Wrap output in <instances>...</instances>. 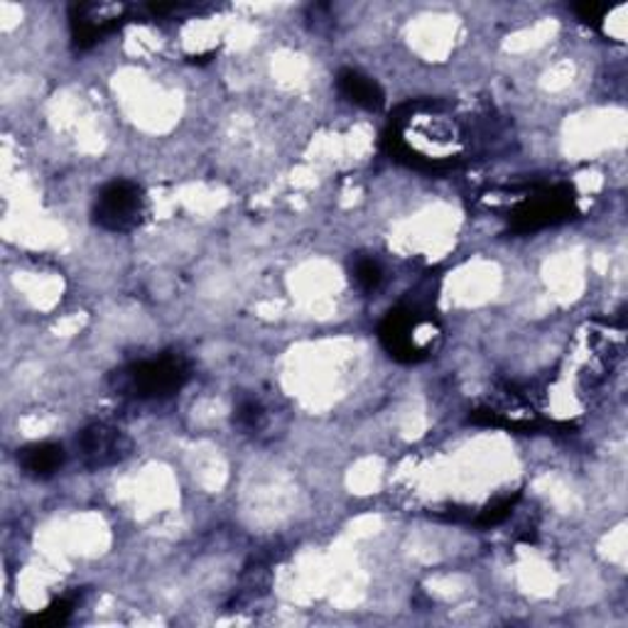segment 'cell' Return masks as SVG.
<instances>
[{"label": "cell", "mask_w": 628, "mask_h": 628, "mask_svg": "<svg viewBox=\"0 0 628 628\" xmlns=\"http://www.w3.org/2000/svg\"><path fill=\"white\" fill-rule=\"evenodd\" d=\"M511 509H513V499H503L499 503H493L487 511L481 513V523H491L496 525L501 521H506L511 516Z\"/></svg>", "instance_id": "4fadbf2b"}, {"label": "cell", "mask_w": 628, "mask_h": 628, "mask_svg": "<svg viewBox=\"0 0 628 628\" xmlns=\"http://www.w3.org/2000/svg\"><path fill=\"white\" fill-rule=\"evenodd\" d=\"M190 368L184 358L174 354H164L160 358L133 364L118 374V388L140 400L148 398H168L187 384Z\"/></svg>", "instance_id": "3957f363"}, {"label": "cell", "mask_w": 628, "mask_h": 628, "mask_svg": "<svg viewBox=\"0 0 628 628\" xmlns=\"http://www.w3.org/2000/svg\"><path fill=\"white\" fill-rule=\"evenodd\" d=\"M148 204L146 194L133 182H111L99 192L94 204V219L106 231L126 233L138 229L140 221L146 219Z\"/></svg>", "instance_id": "277c9868"}, {"label": "cell", "mask_w": 628, "mask_h": 628, "mask_svg": "<svg viewBox=\"0 0 628 628\" xmlns=\"http://www.w3.org/2000/svg\"><path fill=\"white\" fill-rule=\"evenodd\" d=\"M352 273L356 287L364 293H374L380 281H384V271H380V265L374 259H358Z\"/></svg>", "instance_id": "30bf717a"}, {"label": "cell", "mask_w": 628, "mask_h": 628, "mask_svg": "<svg viewBox=\"0 0 628 628\" xmlns=\"http://www.w3.org/2000/svg\"><path fill=\"white\" fill-rule=\"evenodd\" d=\"M469 128L449 106L418 101L398 113L390 123L388 140L400 160L415 168H455L469 152Z\"/></svg>", "instance_id": "6da1fadb"}, {"label": "cell", "mask_w": 628, "mask_h": 628, "mask_svg": "<svg viewBox=\"0 0 628 628\" xmlns=\"http://www.w3.org/2000/svg\"><path fill=\"white\" fill-rule=\"evenodd\" d=\"M336 84H339V91H342V94L352 101V104L362 106V109L376 111V109L384 106V101H386L384 91H380L376 81L362 75V71H356V69H344L342 75H339Z\"/></svg>", "instance_id": "9c48e42d"}, {"label": "cell", "mask_w": 628, "mask_h": 628, "mask_svg": "<svg viewBox=\"0 0 628 628\" xmlns=\"http://www.w3.org/2000/svg\"><path fill=\"white\" fill-rule=\"evenodd\" d=\"M439 339L442 329L435 315L418 305L396 307L380 324V342H384L386 352L406 364L427 358L437 349Z\"/></svg>", "instance_id": "7a4b0ae2"}, {"label": "cell", "mask_w": 628, "mask_h": 628, "mask_svg": "<svg viewBox=\"0 0 628 628\" xmlns=\"http://www.w3.org/2000/svg\"><path fill=\"white\" fill-rule=\"evenodd\" d=\"M572 214V194L568 187H550L535 192L525 197L516 212L511 214V221L518 231H538L545 226L560 224Z\"/></svg>", "instance_id": "5b68a950"}, {"label": "cell", "mask_w": 628, "mask_h": 628, "mask_svg": "<svg viewBox=\"0 0 628 628\" xmlns=\"http://www.w3.org/2000/svg\"><path fill=\"white\" fill-rule=\"evenodd\" d=\"M67 459V452L61 445H55V442H39V445H30L18 455L20 467H23L30 477L45 479L53 477L55 471L61 469Z\"/></svg>", "instance_id": "ba28073f"}, {"label": "cell", "mask_w": 628, "mask_h": 628, "mask_svg": "<svg viewBox=\"0 0 628 628\" xmlns=\"http://www.w3.org/2000/svg\"><path fill=\"white\" fill-rule=\"evenodd\" d=\"M77 447L91 467H104L111 461H118L123 457V437L116 427L109 425H91L81 432L77 439Z\"/></svg>", "instance_id": "8992f818"}, {"label": "cell", "mask_w": 628, "mask_h": 628, "mask_svg": "<svg viewBox=\"0 0 628 628\" xmlns=\"http://www.w3.org/2000/svg\"><path fill=\"white\" fill-rule=\"evenodd\" d=\"M118 18L121 8L116 5H79L75 20H71L79 47L94 45L104 35L113 33L121 25Z\"/></svg>", "instance_id": "52a82bcc"}, {"label": "cell", "mask_w": 628, "mask_h": 628, "mask_svg": "<svg viewBox=\"0 0 628 628\" xmlns=\"http://www.w3.org/2000/svg\"><path fill=\"white\" fill-rule=\"evenodd\" d=\"M265 420V410L259 400H243V403L236 408V422L246 430H259Z\"/></svg>", "instance_id": "7c38bea8"}, {"label": "cell", "mask_w": 628, "mask_h": 628, "mask_svg": "<svg viewBox=\"0 0 628 628\" xmlns=\"http://www.w3.org/2000/svg\"><path fill=\"white\" fill-rule=\"evenodd\" d=\"M75 600H59L55 604H49L43 614H37L35 619H30V626H57V624H65L71 612H75Z\"/></svg>", "instance_id": "8fae6325"}]
</instances>
